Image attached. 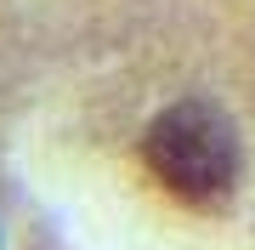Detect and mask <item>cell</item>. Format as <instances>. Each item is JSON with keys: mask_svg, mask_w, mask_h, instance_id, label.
<instances>
[{"mask_svg": "<svg viewBox=\"0 0 255 250\" xmlns=\"http://www.w3.org/2000/svg\"><path fill=\"white\" fill-rule=\"evenodd\" d=\"M147 165H153L170 188H182L187 199L227 194L233 182V142L227 125L210 108H170L164 120L147 131Z\"/></svg>", "mask_w": 255, "mask_h": 250, "instance_id": "1", "label": "cell"}]
</instances>
